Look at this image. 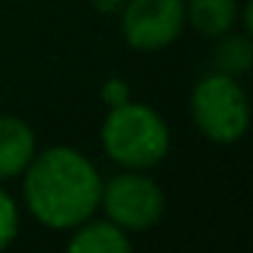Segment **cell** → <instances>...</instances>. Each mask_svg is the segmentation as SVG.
<instances>
[{"label":"cell","mask_w":253,"mask_h":253,"mask_svg":"<svg viewBox=\"0 0 253 253\" xmlns=\"http://www.w3.org/2000/svg\"><path fill=\"white\" fill-rule=\"evenodd\" d=\"M93 6L98 8L101 14H117L126 6V0H93Z\"/></svg>","instance_id":"7c38bea8"},{"label":"cell","mask_w":253,"mask_h":253,"mask_svg":"<svg viewBox=\"0 0 253 253\" xmlns=\"http://www.w3.org/2000/svg\"><path fill=\"white\" fill-rule=\"evenodd\" d=\"M36 153V136L19 117L0 115V180L28 169Z\"/></svg>","instance_id":"8992f818"},{"label":"cell","mask_w":253,"mask_h":253,"mask_svg":"<svg viewBox=\"0 0 253 253\" xmlns=\"http://www.w3.org/2000/svg\"><path fill=\"white\" fill-rule=\"evenodd\" d=\"M101 95H104V101L109 106H120L128 101L131 90H128V84L123 82V79H109V82L104 84V90H101Z\"/></svg>","instance_id":"8fae6325"},{"label":"cell","mask_w":253,"mask_h":253,"mask_svg":"<svg viewBox=\"0 0 253 253\" xmlns=\"http://www.w3.org/2000/svg\"><path fill=\"white\" fill-rule=\"evenodd\" d=\"M28 207L52 229H71L93 215L101 202V180L84 155L52 147L28 164Z\"/></svg>","instance_id":"6da1fadb"},{"label":"cell","mask_w":253,"mask_h":253,"mask_svg":"<svg viewBox=\"0 0 253 253\" xmlns=\"http://www.w3.org/2000/svg\"><path fill=\"white\" fill-rule=\"evenodd\" d=\"M215 63L229 77L245 74L253 63V46L248 41V36H226L215 49Z\"/></svg>","instance_id":"9c48e42d"},{"label":"cell","mask_w":253,"mask_h":253,"mask_svg":"<svg viewBox=\"0 0 253 253\" xmlns=\"http://www.w3.org/2000/svg\"><path fill=\"white\" fill-rule=\"evenodd\" d=\"M182 25V0H126L123 6V33L136 49H161L171 44Z\"/></svg>","instance_id":"277c9868"},{"label":"cell","mask_w":253,"mask_h":253,"mask_svg":"<svg viewBox=\"0 0 253 253\" xmlns=\"http://www.w3.org/2000/svg\"><path fill=\"white\" fill-rule=\"evenodd\" d=\"M188 17L199 33L223 36L237 19V0H191Z\"/></svg>","instance_id":"ba28073f"},{"label":"cell","mask_w":253,"mask_h":253,"mask_svg":"<svg viewBox=\"0 0 253 253\" xmlns=\"http://www.w3.org/2000/svg\"><path fill=\"white\" fill-rule=\"evenodd\" d=\"M17 237V207L8 199V193L0 188V251Z\"/></svg>","instance_id":"30bf717a"},{"label":"cell","mask_w":253,"mask_h":253,"mask_svg":"<svg viewBox=\"0 0 253 253\" xmlns=\"http://www.w3.org/2000/svg\"><path fill=\"white\" fill-rule=\"evenodd\" d=\"M104 207L120 229H147L164 212V193L150 177L120 174L104 188Z\"/></svg>","instance_id":"5b68a950"},{"label":"cell","mask_w":253,"mask_h":253,"mask_svg":"<svg viewBox=\"0 0 253 253\" xmlns=\"http://www.w3.org/2000/svg\"><path fill=\"white\" fill-rule=\"evenodd\" d=\"M191 112L199 131L218 144H231L248 128V98L229 74H215L196 84Z\"/></svg>","instance_id":"3957f363"},{"label":"cell","mask_w":253,"mask_h":253,"mask_svg":"<svg viewBox=\"0 0 253 253\" xmlns=\"http://www.w3.org/2000/svg\"><path fill=\"white\" fill-rule=\"evenodd\" d=\"M68 248L74 253H126L131 240L117 223H90L74 234Z\"/></svg>","instance_id":"52a82bcc"},{"label":"cell","mask_w":253,"mask_h":253,"mask_svg":"<svg viewBox=\"0 0 253 253\" xmlns=\"http://www.w3.org/2000/svg\"><path fill=\"white\" fill-rule=\"evenodd\" d=\"M101 139L106 153L128 169H144L158 164L169 150V131L164 120L153 109L131 101L112 106L101 128Z\"/></svg>","instance_id":"7a4b0ae2"}]
</instances>
